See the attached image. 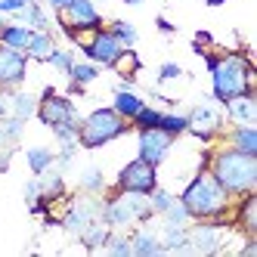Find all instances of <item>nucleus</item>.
<instances>
[{"instance_id":"1a4fd4ad","label":"nucleus","mask_w":257,"mask_h":257,"mask_svg":"<svg viewBox=\"0 0 257 257\" xmlns=\"http://www.w3.org/2000/svg\"><path fill=\"white\" fill-rule=\"evenodd\" d=\"M78 47H81V53H84V59L96 62L99 68H115V65L121 62V56H124V47L115 41V34L108 31L105 25L96 28V31H90L87 41L81 38Z\"/></svg>"},{"instance_id":"9d476101","label":"nucleus","mask_w":257,"mask_h":257,"mask_svg":"<svg viewBox=\"0 0 257 257\" xmlns=\"http://www.w3.org/2000/svg\"><path fill=\"white\" fill-rule=\"evenodd\" d=\"M186 118H189V131H186V134H192V137L201 140V143H214V140H220V134L226 131L223 108H217L214 99H211V102L192 105L189 112H186Z\"/></svg>"},{"instance_id":"39448f33","label":"nucleus","mask_w":257,"mask_h":257,"mask_svg":"<svg viewBox=\"0 0 257 257\" xmlns=\"http://www.w3.org/2000/svg\"><path fill=\"white\" fill-rule=\"evenodd\" d=\"M131 131H134L131 121H124L112 105H99V108H93V112H87L81 118V124H78V146L87 149V152H93V149H102V146L121 140Z\"/></svg>"},{"instance_id":"f704fd0d","label":"nucleus","mask_w":257,"mask_h":257,"mask_svg":"<svg viewBox=\"0 0 257 257\" xmlns=\"http://www.w3.org/2000/svg\"><path fill=\"white\" fill-rule=\"evenodd\" d=\"M158 118H161V108L146 102L140 112L131 118V127H134V131H143V127H158Z\"/></svg>"},{"instance_id":"ea45409f","label":"nucleus","mask_w":257,"mask_h":257,"mask_svg":"<svg viewBox=\"0 0 257 257\" xmlns=\"http://www.w3.org/2000/svg\"><path fill=\"white\" fill-rule=\"evenodd\" d=\"M22 195H25V205L31 208L34 205V201H41V177H28L25 180V186H22Z\"/></svg>"},{"instance_id":"aec40b11","label":"nucleus","mask_w":257,"mask_h":257,"mask_svg":"<svg viewBox=\"0 0 257 257\" xmlns=\"http://www.w3.org/2000/svg\"><path fill=\"white\" fill-rule=\"evenodd\" d=\"M16 22H22V25H28L31 31H50V13H47V7L41 4V0H31V4H25L19 13L13 16Z\"/></svg>"},{"instance_id":"de8ad7c7","label":"nucleus","mask_w":257,"mask_h":257,"mask_svg":"<svg viewBox=\"0 0 257 257\" xmlns=\"http://www.w3.org/2000/svg\"><path fill=\"white\" fill-rule=\"evenodd\" d=\"M93 4H105V0H93Z\"/></svg>"},{"instance_id":"2eb2a0df","label":"nucleus","mask_w":257,"mask_h":257,"mask_svg":"<svg viewBox=\"0 0 257 257\" xmlns=\"http://www.w3.org/2000/svg\"><path fill=\"white\" fill-rule=\"evenodd\" d=\"M229 223L242 232L245 238H248V235H257V195H254V192H245V195L232 198Z\"/></svg>"},{"instance_id":"473e14b6","label":"nucleus","mask_w":257,"mask_h":257,"mask_svg":"<svg viewBox=\"0 0 257 257\" xmlns=\"http://www.w3.org/2000/svg\"><path fill=\"white\" fill-rule=\"evenodd\" d=\"M102 251H105V254H112V257H134L131 235H127L124 229H112V235H108V242H105Z\"/></svg>"},{"instance_id":"c85d7f7f","label":"nucleus","mask_w":257,"mask_h":257,"mask_svg":"<svg viewBox=\"0 0 257 257\" xmlns=\"http://www.w3.org/2000/svg\"><path fill=\"white\" fill-rule=\"evenodd\" d=\"M158 127L164 134H171L174 140H180V137H186V131H189V118H186V112H168V108H161Z\"/></svg>"},{"instance_id":"58836bf2","label":"nucleus","mask_w":257,"mask_h":257,"mask_svg":"<svg viewBox=\"0 0 257 257\" xmlns=\"http://www.w3.org/2000/svg\"><path fill=\"white\" fill-rule=\"evenodd\" d=\"M155 78H158V84L180 81V78H183V65H177V62H161L158 71H155Z\"/></svg>"},{"instance_id":"6ab92c4d","label":"nucleus","mask_w":257,"mask_h":257,"mask_svg":"<svg viewBox=\"0 0 257 257\" xmlns=\"http://www.w3.org/2000/svg\"><path fill=\"white\" fill-rule=\"evenodd\" d=\"M161 248L164 251H177V254H192L189 251V226H180V223H161Z\"/></svg>"},{"instance_id":"7c9ffc66","label":"nucleus","mask_w":257,"mask_h":257,"mask_svg":"<svg viewBox=\"0 0 257 257\" xmlns=\"http://www.w3.org/2000/svg\"><path fill=\"white\" fill-rule=\"evenodd\" d=\"M105 28L115 34V41H118L124 50H134V47L140 44V31H137V25L127 22V19H115V22H108Z\"/></svg>"},{"instance_id":"37998d69","label":"nucleus","mask_w":257,"mask_h":257,"mask_svg":"<svg viewBox=\"0 0 257 257\" xmlns=\"http://www.w3.org/2000/svg\"><path fill=\"white\" fill-rule=\"evenodd\" d=\"M155 28H158L161 34H174V31H177V25H174L171 19H164V16H158V19H155Z\"/></svg>"},{"instance_id":"a878e982","label":"nucleus","mask_w":257,"mask_h":257,"mask_svg":"<svg viewBox=\"0 0 257 257\" xmlns=\"http://www.w3.org/2000/svg\"><path fill=\"white\" fill-rule=\"evenodd\" d=\"M56 47V38H53V31H31V38L25 44V56L31 62H44L47 53Z\"/></svg>"},{"instance_id":"a18cd8bd","label":"nucleus","mask_w":257,"mask_h":257,"mask_svg":"<svg viewBox=\"0 0 257 257\" xmlns=\"http://www.w3.org/2000/svg\"><path fill=\"white\" fill-rule=\"evenodd\" d=\"M201 4H205V7H214V10H217V7H223L226 0H201Z\"/></svg>"},{"instance_id":"393cba45","label":"nucleus","mask_w":257,"mask_h":257,"mask_svg":"<svg viewBox=\"0 0 257 257\" xmlns=\"http://www.w3.org/2000/svg\"><path fill=\"white\" fill-rule=\"evenodd\" d=\"M25 164L34 177H41L44 171H50L53 164H56V149H50V146H28L25 149Z\"/></svg>"},{"instance_id":"dca6fc26","label":"nucleus","mask_w":257,"mask_h":257,"mask_svg":"<svg viewBox=\"0 0 257 257\" xmlns=\"http://www.w3.org/2000/svg\"><path fill=\"white\" fill-rule=\"evenodd\" d=\"M223 118L229 124H257V96L251 93H238L223 102Z\"/></svg>"},{"instance_id":"9b49d317","label":"nucleus","mask_w":257,"mask_h":257,"mask_svg":"<svg viewBox=\"0 0 257 257\" xmlns=\"http://www.w3.org/2000/svg\"><path fill=\"white\" fill-rule=\"evenodd\" d=\"M229 220H192L189 223V251L192 254H217L226 245Z\"/></svg>"},{"instance_id":"20e7f679","label":"nucleus","mask_w":257,"mask_h":257,"mask_svg":"<svg viewBox=\"0 0 257 257\" xmlns=\"http://www.w3.org/2000/svg\"><path fill=\"white\" fill-rule=\"evenodd\" d=\"M155 214H152V205H149V195L143 192H124V189H115V192H105L102 195V211H99V220L112 229H134L140 223H149Z\"/></svg>"},{"instance_id":"8fccbe9b","label":"nucleus","mask_w":257,"mask_h":257,"mask_svg":"<svg viewBox=\"0 0 257 257\" xmlns=\"http://www.w3.org/2000/svg\"><path fill=\"white\" fill-rule=\"evenodd\" d=\"M25 4H31V0H25Z\"/></svg>"},{"instance_id":"c756f323","label":"nucleus","mask_w":257,"mask_h":257,"mask_svg":"<svg viewBox=\"0 0 257 257\" xmlns=\"http://www.w3.org/2000/svg\"><path fill=\"white\" fill-rule=\"evenodd\" d=\"M25 124L28 121L16 118V115L0 118V146H19L22 143V134H25Z\"/></svg>"},{"instance_id":"4468645a","label":"nucleus","mask_w":257,"mask_h":257,"mask_svg":"<svg viewBox=\"0 0 257 257\" xmlns=\"http://www.w3.org/2000/svg\"><path fill=\"white\" fill-rule=\"evenodd\" d=\"M28 56L25 50H13L0 44V93H10V90L22 87L28 78Z\"/></svg>"},{"instance_id":"f8f14e48","label":"nucleus","mask_w":257,"mask_h":257,"mask_svg":"<svg viewBox=\"0 0 257 257\" xmlns=\"http://www.w3.org/2000/svg\"><path fill=\"white\" fill-rule=\"evenodd\" d=\"M155 186H158V168L149 164V161H143L140 155L127 161L124 168L118 171V177H115V189H124V192H143V195H149Z\"/></svg>"},{"instance_id":"cd10ccee","label":"nucleus","mask_w":257,"mask_h":257,"mask_svg":"<svg viewBox=\"0 0 257 257\" xmlns=\"http://www.w3.org/2000/svg\"><path fill=\"white\" fill-rule=\"evenodd\" d=\"M108 235H112V226H105L102 220H96V223H90V226L78 235V242H81L87 251H102L105 242H108Z\"/></svg>"},{"instance_id":"a211bd4d","label":"nucleus","mask_w":257,"mask_h":257,"mask_svg":"<svg viewBox=\"0 0 257 257\" xmlns=\"http://www.w3.org/2000/svg\"><path fill=\"white\" fill-rule=\"evenodd\" d=\"M220 140L226 146H232V149H238V152L257 155V127L254 124H232L229 131L220 134Z\"/></svg>"},{"instance_id":"ddd939ff","label":"nucleus","mask_w":257,"mask_h":257,"mask_svg":"<svg viewBox=\"0 0 257 257\" xmlns=\"http://www.w3.org/2000/svg\"><path fill=\"white\" fill-rule=\"evenodd\" d=\"M174 143L177 140L171 134H164L161 127H143V131H137V155L143 161L155 164V168H161V164L168 161Z\"/></svg>"},{"instance_id":"7ed1b4c3","label":"nucleus","mask_w":257,"mask_h":257,"mask_svg":"<svg viewBox=\"0 0 257 257\" xmlns=\"http://www.w3.org/2000/svg\"><path fill=\"white\" fill-rule=\"evenodd\" d=\"M177 198L183 201L192 220H229L232 211L229 192L208 174V168H198Z\"/></svg>"},{"instance_id":"09e8293b","label":"nucleus","mask_w":257,"mask_h":257,"mask_svg":"<svg viewBox=\"0 0 257 257\" xmlns=\"http://www.w3.org/2000/svg\"><path fill=\"white\" fill-rule=\"evenodd\" d=\"M0 25H4V16H0Z\"/></svg>"},{"instance_id":"c9c22d12","label":"nucleus","mask_w":257,"mask_h":257,"mask_svg":"<svg viewBox=\"0 0 257 257\" xmlns=\"http://www.w3.org/2000/svg\"><path fill=\"white\" fill-rule=\"evenodd\" d=\"M174 198H177V195H174L171 189H164L161 183H158V186L149 192V205H152V214H155V217H161L164 211H168V208L174 205Z\"/></svg>"},{"instance_id":"423d86ee","label":"nucleus","mask_w":257,"mask_h":257,"mask_svg":"<svg viewBox=\"0 0 257 257\" xmlns=\"http://www.w3.org/2000/svg\"><path fill=\"white\" fill-rule=\"evenodd\" d=\"M56 19L65 31V38L75 44H81V34L102 28V13H99V4H93V0H71L65 10L56 13Z\"/></svg>"},{"instance_id":"bb28decb","label":"nucleus","mask_w":257,"mask_h":257,"mask_svg":"<svg viewBox=\"0 0 257 257\" xmlns=\"http://www.w3.org/2000/svg\"><path fill=\"white\" fill-rule=\"evenodd\" d=\"M28 38H31V28H28V25L16 22V19H13V22H7V19H4V25H0V44H4V47L25 50Z\"/></svg>"},{"instance_id":"412c9836","label":"nucleus","mask_w":257,"mask_h":257,"mask_svg":"<svg viewBox=\"0 0 257 257\" xmlns=\"http://www.w3.org/2000/svg\"><path fill=\"white\" fill-rule=\"evenodd\" d=\"M68 195V186H65V174L59 168H50L41 174V198L50 201V205H56Z\"/></svg>"},{"instance_id":"49530a36","label":"nucleus","mask_w":257,"mask_h":257,"mask_svg":"<svg viewBox=\"0 0 257 257\" xmlns=\"http://www.w3.org/2000/svg\"><path fill=\"white\" fill-rule=\"evenodd\" d=\"M127 7H140V4H146V0H124Z\"/></svg>"},{"instance_id":"f257e3e1","label":"nucleus","mask_w":257,"mask_h":257,"mask_svg":"<svg viewBox=\"0 0 257 257\" xmlns=\"http://www.w3.org/2000/svg\"><path fill=\"white\" fill-rule=\"evenodd\" d=\"M211 71V99L223 105L226 99L254 90V65L248 53H201Z\"/></svg>"},{"instance_id":"b1692460","label":"nucleus","mask_w":257,"mask_h":257,"mask_svg":"<svg viewBox=\"0 0 257 257\" xmlns=\"http://www.w3.org/2000/svg\"><path fill=\"white\" fill-rule=\"evenodd\" d=\"M78 192L105 195V192H108V180H105V171H102V168H96V164H87V168L78 174Z\"/></svg>"},{"instance_id":"f3484780","label":"nucleus","mask_w":257,"mask_h":257,"mask_svg":"<svg viewBox=\"0 0 257 257\" xmlns=\"http://www.w3.org/2000/svg\"><path fill=\"white\" fill-rule=\"evenodd\" d=\"M127 235H131V248H134V257H158V254H164L158 232H155V229H149L146 223L134 226V232H127Z\"/></svg>"},{"instance_id":"72a5a7b5","label":"nucleus","mask_w":257,"mask_h":257,"mask_svg":"<svg viewBox=\"0 0 257 257\" xmlns=\"http://www.w3.org/2000/svg\"><path fill=\"white\" fill-rule=\"evenodd\" d=\"M50 68H56L59 75H65L68 78V71H71V65H75V53L71 50H62V47H53L50 53H47V59H44Z\"/></svg>"},{"instance_id":"2f4dec72","label":"nucleus","mask_w":257,"mask_h":257,"mask_svg":"<svg viewBox=\"0 0 257 257\" xmlns=\"http://www.w3.org/2000/svg\"><path fill=\"white\" fill-rule=\"evenodd\" d=\"M99 65L96 62H90V59H75V65H71V71H68V81L71 84H81V87H90L96 78H99Z\"/></svg>"},{"instance_id":"5701e85b","label":"nucleus","mask_w":257,"mask_h":257,"mask_svg":"<svg viewBox=\"0 0 257 257\" xmlns=\"http://www.w3.org/2000/svg\"><path fill=\"white\" fill-rule=\"evenodd\" d=\"M7 99H10V115L22 118V121H31V118H34V112H38V96L28 93V90H22V87L10 90Z\"/></svg>"},{"instance_id":"79ce46f5","label":"nucleus","mask_w":257,"mask_h":257,"mask_svg":"<svg viewBox=\"0 0 257 257\" xmlns=\"http://www.w3.org/2000/svg\"><path fill=\"white\" fill-rule=\"evenodd\" d=\"M25 7V0H0V16H16Z\"/></svg>"},{"instance_id":"a19ab883","label":"nucleus","mask_w":257,"mask_h":257,"mask_svg":"<svg viewBox=\"0 0 257 257\" xmlns=\"http://www.w3.org/2000/svg\"><path fill=\"white\" fill-rule=\"evenodd\" d=\"M13 152H16V146H0V174H7V171H10Z\"/></svg>"},{"instance_id":"4c0bfd02","label":"nucleus","mask_w":257,"mask_h":257,"mask_svg":"<svg viewBox=\"0 0 257 257\" xmlns=\"http://www.w3.org/2000/svg\"><path fill=\"white\" fill-rule=\"evenodd\" d=\"M78 149L81 146L78 143H62L59 149H56V164H53V168H59L62 174L71 168V164H75V155H78Z\"/></svg>"},{"instance_id":"6e6552de","label":"nucleus","mask_w":257,"mask_h":257,"mask_svg":"<svg viewBox=\"0 0 257 257\" xmlns=\"http://www.w3.org/2000/svg\"><path fill=\"white\" fill-rule=\"evenodd\" d=\"M99 211H102V195H90V192H78L65 201V211L59 217V226L68 232V235H81L90 223L99 220Z\"/></svg>"},{"instance_id":"f03ea898","label":"nucleus","mask_w":257,"mask_h":257,"mask_svg":"<svg viewBox=\"0 0 257 257\" xmlns=\"http://www.w3.org/2000/svg\"><path fill=\"white\" fill-rule=\"evenodd\" d=\"M205 168L229 192V198H238V195L257 189V155L238 152L232 146L220 143L217 149L205 155Z\"/></svg>"},{"instance_id":"e433bc0d","label":"nucleus","mask_w":257,"mask_h":257,"mask_svg":"<svg viewBox=\"0 0 257 257\" xmlns=\"http://www.w3.org/2000/svg\"><path fill=\"white\" fill-rule=\"evenodd\" d=\"M161 223H180V226H189V223H192V217H189L186 208H183V201L174 198V205L161 214Z\"/></svg>"},{"instance_id":"4be33fe9","label":"nucleus","mask_w":257,"mask_h":257,"mask_svg":"<svg viewBox=\"0 0 257 257\" xmlns=\"http://www.w3.org/2000/svg\"><path fill=\"white\" fill-rule=\"evenodd\" d=\"M143 105H146V99L137 93L134 87H115V99H112V108H115V112H118L124 121H131V118L140 112Z\"/></svg>"},{"instance_id":"c03bdc74","label":"nucleus","mask_w":257,"mask_h":257,"mask_svg":"<svg viewBox=\"0 0 257 257\" xmlns=\"http://www.w3.org/2000/svg\"><path fill=\"white\" fill-rule=\"evenodd\" d=\"M44 4H47V7H50L53 13H59V10H65V7L71 4V0H44Z\"/></svg>"},{"instance_id":"0eeeda50","label":"nucleus","mask_w":257,"mask_h":257,"mask_svg":"<svg viewBox=\"0 0 257 257\" xmlns=\"http://www.w3.org/2000/svg\"><path fill=\"white\" fill-rule=\"evenodd\" d=\"M34 118H38L44 127H59V124H78L81 115H78V105L75 99H71L68 93H59L56 87H44L41 96H38V112H34Z\"/></svg>"}]
</instances>
